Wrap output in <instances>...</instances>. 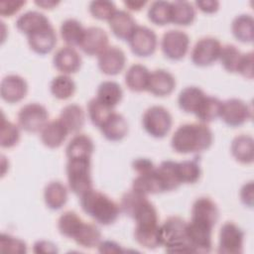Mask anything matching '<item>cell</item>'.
Segmentation results:
<instances>
[{
	"label": "cell",
	"mask_w": 254,
	"mask_h": 254,
	"mask_svg": "<svg viewBox=\"0 0 254 254\" xmlns=\"http://www.w3.org/2000/svg\"><path fill=\"white\" fill-rule=\"evenodd\" d=\"M20 140V129L14 123L8 121L4 113H2L1 130H0V145L2 148H12Z\"/></svg>",
	"instance_id": "ee69618b"
},
{
	"label": "cell",
	"mask_w": 254,
	"mask_h": 254,
	"mask_svg": "<svg viewBox=\"0 0 254 254\" xmlns=\"http://www.w3.org/2000/svg\"><path fill=\"white\" fill-rule=\"evenodd\" d=\"M222 101L217 97L206 95L198 105L194 115L201 123H207L215 120L220 116Z\"/></svg>",
	"instance_id": "d590c367"
},
{
	"label": "cell",
	"mask_w": 254,
	"mask_h": 254,
	"mask_svg": "<svg viewBox=\"0 0 254 254\" xmlns=\"http://www.w3.org/2000/svg\"><path fill=\"white\" fill-rule=\"evenodd\" d=\"M176 86L174 75L166 69H155L150 72L147 90L156 96H167L173 92Z\"/></svg>",
	"instance_id": "d6986e66"
},
{
	"label": "cell",
	"mask_w": 254,
	"mask_h": 254,
	"mask_svg": "<svg viewBox=\"0 0 254 254\" xmlns=\"http://www.w3.org/2000/svg\"><path fill=\"white\" fill-rule=\"evenodd\" d=\"M82 222L83 220L76 212L67 210L60 216L58 220V228L62 235L73 238Z\"/></svg>",
	"instance_id": "60d3db41"
},
{
	"label": "cell",
	"mask_w": 254,
	"mask_h": 254,
	"mask_svg": "<svg viewBox=\"0 0 254 254\" xmlns=\"http://www.w3.org/2000/svg\"><path fill=\"white\" fill-rule=\"evenodd\" d=\"M44 200L49 208L61 209L67 200L66 187L59 181L49 183L44 190Z\"/></svg>",
	"instance_id": "4316f807"
},
{
	"label": "cell",
	"mask_w": 254,
	"mask_h": 254,
	"mask_svg": "<svg viewBox=\"0 0 254 254\" xmlns=\"http://www.w3.org/2000/svg\"><path fill=\"white\" fill-rule=\"evenodd\" d=\"M148 19L155 25L164 26L171 23V2L154 1L148 8Z\"/></svg>",
	"instance_id": "ab89813d"
},
{
	"label": "cell",
	"mask_w": 254,
	"mask_h": 254,
	"mask_svg": "<svg viewBox=\"0 0 254 254\" xmlns=\"http://www.w3.org/2000/svg\"><path fill=\"white\" fill-rule=\"evenodd\" d=\"M99 69L107 75H116L121 72L126 64L124 52L116 46H108L98 57Z\"/></svg>",
	"instance_id": "4fadbf2b"
},
{
	"label": "cell",
	"mask_w": 254,
	"mask_h": 254,
	"mask_svg": "<svg viewBox=\"0 0 254 254\" xmlns=\"http://www.w3.org/2000/svg\"><path fill=\"white\" fill-rule=\"evenodd\" d=\"M177 169L182 184H194L199 180L201 175L199 160L197 157L192 160L177 162Z\"/></svg>",
	"instance_id": "74e56055"
},
{
	"label": "cell",
	"mask_w": 254,
	"mask_h": 254,
	"mask_svg": "<svg viewBox=\"0 0 254 254\" xmlns=\"http://www.w3.org/2000/svg\"><path fill=\"white\" fill-rule=\"evenodd\" d=\"M49 113L45 106L40 103H28L18 112L17 119L21 129L27 132H41L48 123Z\"/></svg>",
	"instance_id": "8992f818"
},
{
	"label": "cell",
	"mask_w": 254,
	"mask_h": 254,
	"mask_svg": "<svg viewBox=\"0 0 254 254\" xmlns=\"http://www.w3.org/2000/svg\"><path fill=\"white\" fill-rule=\"evenodd\" d=\"M108 25L113 35L123 41H128L137 26L132 15L124 10H116L108 20Z\"/></svg>",
	"instance_id": "44dd1931"
},
{
	"label": "cell",
	"mask_w": 254,
	"mask_h": 254,
	"mask_svg": "<svg viewBox=\"0 0 254 254\" xmlns=\"http://www.w3.org/2000/svg\"><path fill=\"white\" fill-rule=\"evenodd\" d=\"M88 8L92 17L98 20L108 21L116 12V6L111 1H91Z\"/></svg>",
	"instance_id": "bcb514c9"
},
{
	"label": "cell",
	"mask_w": 254,
	"mask_h": 254,
	"mask_svg": "<svg viewBox=\"0 0 254 254\" xmlns=\"http://www.w3.org/2000/svg\"><path fill=\"white\" fill-rule=\"evenodd\" d=\"M132 53L137 57L146 58L152 56L157 48V35L153 30L145 26H136L128 39Z\"/></svg>",
	"instance_id": "30bf717a"
},
{
	"label": "cell",
	"mask_w": 254,
	"mask_h": 254,
	"mask_svg": "<svg viewBox=\"0 0 254 254\" xmlns=\"http://www.w3.org/2000/svg\"><path fill=\"white\" fill-rule=\"evenodd\" d=\"M132 190L145 195L164 192V188L159 178L157 167L137 174V177L132 182Z\"/></svg>",
	"instance_id": "ffe728a7"
},
{
	"label": "cell",
	"mask_w": 254,
	"mask_h": 254,
	"mask_svg": "<svg viewBox=\"0 0 254 254\" xmlns=\"http://www.w3.org/2000/svg\"><path fill=\"white\" fill-rule=\"evenodd\" d=\"M157 172L163 185L164 191H171L182 185L178 174L177 162L171 160L163 161L157 167Z\"/></svg>",
	"instance_id": "836d02e7"
},
{
	"label": "cell",
	"mask_w": 254,
	"mask_h": 254,
	"mask_svg": "<svg viewBox=\"0 0 254 254\" xmlns=\"http://www.w3.org/2000/svg\"><path fill=\"white\" fill-rule=\"evenodd\" d=\"M161 246L170 253H192L187 240V222L180 216H170L159 227Z\"/></svg>",
	"instance_id": "3957f363"
},
{
	"label": "cell",
	"mask_w": 254,
	"mask_h": 254,
	"mask_svg": "<svg viewBox=\"0 0 254 254\" xmlns=\"http://www.w3.org/2000/svg\"><path fill=\"white\" fill-rule=\"evenodd\" d=\"M172 115L163 106L149 107L143 114L142 125L145 131L154 138L165 137L172 127Z\"/></svg>",
	"instance_id": "5b68a950"
},
{
	"label": "cell",
	"mask_w": 254,
	"mask_h": 254,
	"mask_svg": "<svg viewBox=\"0 0 254 254\" xmlns=\"http://www.w3.org/2000/svg\"><path fill=\"white\" fill-rule=\"evenodd\" d=\"M65 170L68 188L74 194L81 196L92 189L90 157L67 159Z\"/></svg>",
	"instance_id": "277c9868"
},
{
	"label": "cell",
	"mask_w": 254,
	"mask_h": 254,
	"mask_svg": "<svg viewBox=\"0 0 254 254\" xmlns=\"http://www.w3.org/2000/svg\"><path fill=\"white\" fill-rule=\"evenodd\" d=\"M212 226L191 220L187 222V240L192 253H208L212 248Z\"/></svg>",
	"instance_id": "52a82bcc"
},
{
	"label": "cell",
	"mask_w": 254,
	"mask_h": 254,
	"mask_svg": "<svg viewBox=\"0 0 254 254\" xmlns=\"http://www.w3.org/2000/svg\"><path fill=\"white\" fill-rule=\"evenodd\" d=\"M233 158L241 164H251L254 160V140L250 135L241 134L236 136L230 146Z\"/></svg>",
	"instance_id": "cb8c5ba5"
},
{
	"label": "cell",
	"mask_w": 254,
	"mask_h": 254,
	"mask_svg": "<svg viewBox=\"0 0 254 254\" xmlns=\"http://www.w3.org/2000/svg\"><path fill=\"white\" fill-rule=\"evenodd\" d=\"M99 130L107 140L120 141L128 133V123L123 115L113 111L99 127Z\"/></svg>",
	"instance_id": "7402d4cb"
},
{
	"label": "cell",
	"mask_w": 254,
	"mask_h": 254,
	"mask_svg": "<svg viewBox=\"0 0 254 254\" xmlns=\"http://www.w3.org/2000/svg\"><path fill=\"white\" fill-rule=\"evenodd\" d=\"M123 90L119 83L106 80L98 85L96 98L110 108H114L122 99Z\"/></svg>",
	"instance_id": "d6a6232c"
},
{
	"label": "cell",
	"mask_w": 254,
	"mask_h": 254,
	"mask_svg": "<svg viewBox=\"0 0 254 254\" xmlns=\"http://www.w3.org/2000/svg\"><path fill=\"white\" fill-rule=\"evenodd\" d=\"M242 53L234 45H225L221 47L218 60L221 63V65L228 72H236Z\"/></svg>",
	"instance_id": "b9f144b4"
},
{
	"label": "cell",
	"mask_w": 254,
	"mask_h": 254,
	"mask_svg": "<svg viewBox=\"0 0 254 254\" xmlns=\"http://www.w3.org/2000/svg\"><path fill=\"white\" fill-rule=\"evenodd\" d=\"M254 186L253 182L250 181L244 184L240 190V199L246 206L252 207L253 206V197H254Z\"/></svg>",
	"instance_id": "f907efd6"
},
{
	"label": "cell",
	"mask_w": 254,
	"mask_h": 254,
	"mask_svg": "<svg viewBox=\"0 0 254 254\" xmlns=\"http://www.w3.org/2000/svg\"><path fill=\"white\" fill-rule=\"evenodd\" d=\"M68 134L67 129L60 119L48 122L40 132L42 143L51 149L60 147Z\"/></svg>",
	"instance_id": "603a6c76"
},
{
	"label": "cell",
	"mask_w": 254,
	"mask_h": 254,
	"mask_svg": "<svg viewBox=\"0 0 254 254\" xmlns=\"http://www.w3.org/2000/svg\"><path fill=\"white\" fill-rule=\"evenodd\" d=\"M113 112V108L108 107L99 101L96 97L91 98L87 103V113L90 121L94 126L99 128L103 122Z\"/></svg>",
	"instance_id": "7bdbcfd3"
},
{
	"label": "cell",
	"mask_w": 254,
	"mask_h": 254,
	"mask_svg": "<svg viewBox=\"0 0 254 254\" xmlns=\"http://www.w3.org/2000/svg\"><path fill=\"white\" fill-rule=\"evenodd\" d=\"M82 210L102 225L112 224L119 215L120 206L105 193L89 190L80 196Z\"/></svg>",
	"instance_id": "7a4b0ae2"
},
{
	"label": "cell",
	"mask_w": 254,
	"mask_h": 254,
	"mask_svg": "<svg viewBox=\"0 0 254 254\" xmlns=\"http://www.w3.org/2000/svg\"><path fill=\"white\" fill-rule=\"evenodd\" d=\"M150 77L149 69L140 64H132L125 73V83L127 87L135 92L147 90Z\"/></svg>",
	"instance_id": "484cf974"
},
{
	"label": "cell",
	"mask_w": 254,
	"mask_h": 254,
	"mask_svg": "<svg viewBox=\"0 0 254 254\" xmlns=\"http://www.w3.org/2000/svg\"><path fill=\"white\" fill-rule=\"evenodd\" d=\"M195 5L197 8L203 13L211 14L218 10L219 2L215 0H204V1H195Z\"/></svg>",
	"instance_id": "11a10c76"
},
{
	"label": "cell",
	"mask_w": 254,
	"mask_h": 254,
	"mask_svg": "<svg viewBox=\"0 0 254 254\" xmlns=\"http://www.w3.org/2000/svg\"><path fill=\"white\" fill-rule=\"evenodd\" d=\"M75 82L66 74H61L53 78L50 89L52 94L61 100L71 97L75 91Z\"/></svg>",
	"instance_id": "f35d334b"
},
{
	"label": "cell",
	"mask_w": 254,
	"mask_h": 254,
	"mask_svg": "<svg viewBox=\"0 0 254 254\" xmlns=\"http://www.w3.org/2000/svg\"><path fill=\"white\" fill-rule=\"evenodd\" d=\"M85 28L76 19H66L64 20L60 28V33L63 41L68 47H79L82 37L84 35Z\"/></svg>",
	"instance_id": "4dcf8cb0"
},
{
	"label": "cell",
	"mask_w": 254,
	"mask_h": 254,
	"mask_svg": "<svg viewBox=\"0 0 254 254\" xmlns=\"http://www.w3.org/2000/svg\"><path fill=\"white\" fill-rule=\"evenodd\" d=\"M195 18V10L188 1L171 2V23L178 26L190 25Z\"/></svg>",
	"instance_id": "e575fe53"
},
{
	"label": "cell",
	"mask_w": 254,
	"mask_h": 254,
	"mask_svg": "<svg viewBox=\"0 0 254 254\" xmlns=\"http://www.w3.org/2000/svg\"><path fill=\"white\" fill-rule=\"evenodd\" d=\"M253 64H254V55L252 52L242 54L236 72H238L239 74H241L242 76L248 79H252L254 75Z\"/></svg>",
	"instance_id": "c3c4849f"
},
{
	"label": "cell",
	"mask_w": 254,
	"mask_h": 254,
	"mask_svg": "<svg viewBox=\"0 0 254 254\" xmlns=\"http://www.w3.org/2000/svg\"><path fill=\"white\" fill-rule=\"evenodd\" d=\"M49 23V19L43 13L38 11H27L17 18L15 25L20 32L28 36Z\"/></svg>",
	"instance_id": "83f0119b"
},
{
	"label": "cell",
	"mask_w": 254,
	"mask_h": 254,
	"mask_svg": "<svg viewBox=\"0 0 254 254\" xmlns=\"http://www.w3.org/2000/svg\"><path fill=\"white\" fill-rule=\"evenodd\" d=\"M27 37L29 47L39 55L51 53L57 44V34L51 23L41 27Z\"/></svg>",
	"instance_id": "5bb4252c"
},
{
	"label": "cell",
	"mask_w": 254,
	"mask_h": 254,
	"mask_svg": "<svg viewBox=\"0 0 254 254\" xmlns=\"http://www.w3.org/2000/svg\"><path fill=\"white\" fill-rule=\"evenodd\" d=\"M146 3V1H125L124 5L131 11H140Z\"/></svg>",
	"instance_id": "9f6ffc18"
},
{
	"label": "cell",
	"mask_w": 254,
	"mask_h": 254,
	"mask_svg": "<svg viewBox=\"0 0 254 254\" xmlns=\"http://www.w3.org/2000/svg\"><path fill=\"white\" fill-rule=\"evenodd\" d=\"M38 6L44 8V9H52L54 8L55 6H57L60 2L59 1H52V0H41V1H36L35 2Z\"/></svg>",
	"instance_id": "6f0895ef"
},
{
	"label": "cell",
	"mask_w": 254,
	"mask_h": 254,
	"mask_svg": "<svg viewBox=\"0 0 254 254\" xmlns=\"http://www.w3.org/2000/svg\"><path fill=\"white\" fill-rule=\"evenodd\" d=\"M221 44L213 37L199 39L192 48L190 59L197 66H207L216 62L219 58Z\"/></svg>",
	"instance_id": "7c38bea8"
},
{
	"label": "cell",
	"mask_w": 254,
	"mask_h": 254,
	"mask_svg": "<svg viewBox=\"0 0 254 254\" xmlns=\"http://www.w3.org/2000/svg\"><path fill=\"white\" fill-rule=\"evenodd\" d=\"M98 251L100 253H120L123 252L121 246L119 244H117L114 241H110V240H105V241H101L98 244Z\"/></svg>",
	"instance_id": "db71d44e"
},
{
	"label": "cell",
	"mask_w": 254,
	"mask_h": 254,
	"mask_svg": "<svg viewBox=\"0 0 254 254\" xmlns=\"http://www.w3.org/2000/svg\"><path fill=\"white\" fill-rule=\"evenodd\" d=\"M0 251L6 253H26V243L10 234L2 233L0 235Z\"/></svg>",
	"instance_id": "7dc6e473"
},
{
	"label": "cell",
	"mask_w": 254,
	"mask_h": 254,
	"mask_svg": "<svg viewBox=\"0 0 254 254\" xmlns=\"http://www.w3.org/2000/svg\"><path fill=\"white\" fill-rule=\"evenodd\" d=\"M204 96L205 93L201 88L197 86H187L179 94V107L187 113L194 114Z\"/></svg>",
	"instance_id": "1f68e13d"
},
{
	"label": "cell",
	"mask_w": 254,
	"mask_h": 254,
	"mask_svg": "<svg viewBox=\"0 0 254 254\" xmlns=\"http://www.w3.org/2000/svg\"><path fill=\"white\" fill-rule=\"evenodd\" d=\"M28 84L26 80L18 74L6 75L0 84V95L8 103L21 101L27 94Z\"/></svg>",
	"instance_id": "2e32d148"
},
{
	"label": "cell",
	"mask_w": 254,
	"mask_h": 254,
	"mask_svg": "<svg viewBox=\"0 0 254 254\" xmlns=\"http://www.w3.org/2000/svg\"><path fill=\"white\" fill-rule=\"evenodd\" d=\"M219 211L216 203L207 196H201L194 200L191 207V220L214 226L218 220Z\"/></svg>",
	"instance_id": "ac0fdd59"
},
{
	"label": "cell",
	"mask_w": 254,
	"mask_h": 254,
	"mask_svg": "<svg viewBox=\"0 0 254 254\" xmlns=\"http://www.w3.org/2000/svg\"><path fill=\"white\" fill-rule=\"evenodd\" d=\"M72 239L81 247L94 248L101 242V232L95 224L83 221Z\"/></svg>",
	"instance_id": "8d00e7d4"
},
{
	"label": "cell",
	"mask_w": 254,
	"mask_h": 254,
	"mask_svg": "<svg viewBox=\"0 0 254 254\" xmlns=\"http://www.w3.org/2000/svg\"><path fill=\"white\" fill-rule=\"evenodd\" d=\"M156 166L153 164V162L146 158H138L132 162V168L137 174L152 170Z\"/></svg>",
	"instance_id": "f5cc1de1"
},
{
	"label": "cell",
	"mask_w": 254,
	"mask_h": 254,
	"mask_svg": "<svg viewBox=\"0 0 254 254\" xmlns=\"http://www.w3.org/2000/svg\"><path fill=\"white\" fill-rule=\"evenodd\" d=\"M244 232L234 222H225L219 231L218 253L241 254L243 252Z\"/></svg>",
	"instance_id": "9c48e42d"
},
{
	"label": "cell",
	"mask_w": 254,
	"mask_h": 254,
	"mask_svg": "<svg viewBox=\"0 0 254 254\" xmlns=\"http://www.w3.org/2000/svg\"><path fill=\"white\" fill-rule=\"evenodd\" d=\"M53 64L56 69L63 74H71L76 72L81 65V57L72 47L60 48L53 57Z\"/></svg>",
	"instance_id": "e0dca14e"
},
{
	"label": "cell",
	"mask_w": 254,
	"mask_h": 254,
	"mask_svg": "<svg viewBox=\"0 0 254 254\" xmlns=\"http://www.w3.org/2000/svg\"><path fill=\"white\" fill-rule=\"evenodd\" d=\"M33 251L35 253H57L58 249L54 243L47 240H39L34 244Z\"/></svg>",
	"instance_id": "816d5d0a"
},
{
	"label": "cell",
	"mask_w": 254,
	"mask_h": 254,
	"mask_svg": "<svg viewBox=\"0 0 254 254\" xmlns=\"http://www.w3.org/2000/svg\"><path fill=\"white\" fill-rule=\"evenodd\" d=\"M147 198V195L142 194L134 190H131L129 191H126L120 201V210L125 213L127 216L131 217L133 216L135 210L137 207Z\"/></svg>",
	"instance_id": "f6af8a7d"
},
{
	"label": "cell",
	"mask_w": 254,
	"mask_h": 254,
	"mask_svg": "<svg viewBox=\"0 0 254 254\" xmlns=\"http://www.w3.org/2000/svg\"><path fill=\"white\" fill-rule=\"evenodd\" d=\"M190 38L181 30L166 32L161 40V49L166 58L173 61L182 60L188 53Z\"/></svg>",
	"instance_id": "8fae6325"
},
{
	"label": "cell",
	"mask_w": 254,
	"mask_h": 254,
	"mask_svg": "<svg viewBox=\"0 0 254 254\" xmlns=\"http://www.w3.org/2000/svg\"><path fill=\"white\" fill-rule=\"evenodd\" d=\"M233 36L241 43H251L254 39V20L249 14L236 16L231 24Z\"/></svg>",
	"instance_id": "f546056e"
},
{
	"label": "cell",
	"mask_w": 254,
	"mask_h": 254,
	"mask_svg": "<svg viewBox=\"0 0 254 254\" xmlns=\"http://www.w3.org/2000/svg\"><path fill=\"white\" fill-rule=\"evenodd\" d=\"M219 117L226 125L238 127L252 118V109L239 98H229L222 102Z\"/></svg>",
	"instance_id": "ba28073f"
},
{
	"label": "cell",
	"mask_w": 254,
	"mask_h": 254,
	"mask_svg": "<svg viewBox=\"0 0 254 254\" xmlns=\"http://www.w3.org/2000/svg\"><path fill=\"white\" fill-rule=\"evenodd\" d=\"M212 141V132L205 123H187L174 132L171 146L177 153L190 154L207 150Z\"/></svg>",
	"instance_id": "6da1fadb"
},
{
	"label": "cell",
	"mask_w": 254,
	"mask_h": 254,
	"mask_svg": "<svg viewBox=\"0 0 254 254\" xmlns=\"http://www.w3.org/2000/svg\"><path fill=\"white\" fill-rule=\"evenodd\" d=\"M94 145L90 137L85 134H76L68 142L65 148L67 159L77 157H90L93 153Z\"/></svg>",
	"instance_id": "f1b7e54d"
},
{
	"label": "cell",
	"mask_w": 254,
	"mask_h": 254,
	"mask_svg": "<svg viewBox=\"0 0 254 254\" xmlns=\"http://www.w3.org/2000/svg\"><path fill=\"white\" fill-rule=\"evenodd\" d=\"M108 47V36L99 27H88L84 31L79 48L88 56H99Z\"/></svg>",
	"instance_id": "9a60e30c"
},
{
	"label": "cell",
	"mask_w": 254,
	"mask_h": 254,
	"mask_svg": "<svg viewBox=\"0 0 254 254\" xmlns=\"http://www.w3.org/2000/svg\"><path fill=\"white\" fill-rule=\"evenodd\" d=\"M26 1L23 0H2L0 1V15L3 17H10L17 13Z\"/></svg>",
	"instance_id": "681fc988"
},
{
	"label": "cell",
	"mask_w": 254,
	"mask_h": 254,
	"mask_svg": "<svg viewBox=\"0 0 254 254\" xmlns=\"http://www.w3.org/2000/svg\"><path fill=\"white\" fill-rule=\"evenodd\" d=\"M59 119L65 126L68 133H76L84 125L85 114L79 105L72 103L62 109Z\"/></svg>",
	"instance_id": "d4e9b609"
}]
</instances>
